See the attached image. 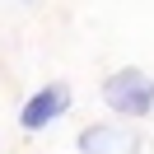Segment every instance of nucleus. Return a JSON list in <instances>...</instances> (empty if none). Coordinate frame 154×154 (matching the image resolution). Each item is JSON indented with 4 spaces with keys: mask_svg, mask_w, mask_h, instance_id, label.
I'll return each instance as SVG.
<instances>
[{
    "mask_svg": "<svg viewBox=\"0 0 154 154\" xmlns=\"http://www.w3.org/2000/svg\"><path fill=\"white\" fill-rule=\"evenodd\" d=\"M103 103L112 117H122V122H145V117L154 112V75H145L140 66H122L112 70V75L103 79Z\"/></svg>",
    "mask_w": 154,
    "mask_h": 154,
    "instance_id": "obj_1",
    "label": "nucleus"
},
{
    "mask_svg": "<svg viewBox=\"0 0 154 154\" xmlns=\"http://www.w3.org/2000/svg\"><path fill=\"white\" fill-rule=\"evenodd\" d=\"M70 103H75L70 84L66 79H51V84H42V89L28 94V103L19 107V126L23 131H47L51 122H61V117L70 112Z\"/></svg>",
    "mask_w": 154,
    "mask_h": 154,
    "instance_id": "obj_2",
    "label": "nucleus"
},
{
    "mask_svg": "<svg viewBox=\"0 0 154 154\" xmlns=\"http://www.w3.org/2000/svg\"><path fill=\"white\" fill-rule=\"evenodd\" d=\"M79 154H140V135L122 122H89L75 135Z\"/></svg>",
    "mask_w": 154,
    "mask_h": 154,
    "instance_id": "obj_3",
    "label": "nucleus"
}]
</instances>
